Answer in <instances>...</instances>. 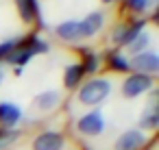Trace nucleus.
Listing matches in <instances>:
<instances>
[{"instance_id": "obj_5", "label": "nucleus", "mask_w": 159, "mask_h": 150, "mask_svg": "<svg viewBox=\"0 0 159 150\" xmlns=\"http://www.w3.org/2000/svg\"><path fill=\"white\" fill-rule=\"evenodd\" d=\"M24 120V109L11 100H0V130H16Z\"/></svg>"}, {"instance_id": "obj_15", "label": "nucleus", "mask_w": 159, "mask_h": 150, "mask_svg": "<svg viewBox=\"0 0 159 150\" xmlns=\"http://www.w3.org/2000/svg\"><path fill=\"white\" fill-rule=\"evenodd\" d=\"M150 44H152V35L144 29L129 46H126V52L129 55H139V52H146V50H150Z\"/></svg>"}, {"instance_id": "obj_14", "label": "nucleus", "mask_w": 159, "mask_h": 150, "mask_svg": "<svg viewBox=\"0 0 159 150\" xmlns=\"http://www.w3.org/2000/svg\"><path fill=\"white\" fill-rule=\"evenodd\" d=\"M83 76H85V72H83L81 63H72V65H68L66 72H63V87H66V89H74V87H79L81 81H83Z\"/></svg>"}, {"instance_id": "obj_3", "label": "nucleus", "mask_w": 159, "mask_h": 150, "mask_svg": "<svg viewBox=\"0 0 159 150\" xmlns=\"http://www.w3.org/2000/svg\"><path fill=\"white\" fill-rule=\"evenodd\" d=\"M152 89H155V76L137 74V72L129 74V76L124 78L122 87H120L122 96L129 98V100H133V98H137V96H142V94H148V91H152Z\"/></svg>"}, {"instance_id": "obj_4", "label": "nucleus", "mask_w": 159, "mask_h": 150, "mask_svg": "<svg viewBox=\"0 0 159 150\" xmlns=\"http://www.w3.org/2000/svg\"><path fill=\"white\" fill-rule=\"evenodd\" d=\"M157 100H159V94L152 89L150 96H148L146 109L139 115V130H144L146 135L148 133H155L157 126H159V104H157Z\"/></svg>"}, {"instance_id": "obj_10", "label": "nucleus", "mask_w": 159, "mask_h": 150, "mask_svg": "<svg viewBox=\"0 0 159 150\" xmlns=\"http://www.w3.org/2000/svg\"><path fill=\"white\" fill-rule=\"evenodd\" d=\"M105 26V13L102 11H92L87 13L83 20H79V31H81V39H89L96 37Z\"/></svg>"}, {"instance_id": "obj_21", "label": "nucleus", "mask_w": 159, "mask_h": 150, "mask_svg": "<svg viewBox=\"0 0 159 150\" xmlns=\"http://www.w3.org/2000/svg\"><path fill=\"white\" fill-rule=\"evenodd\" d=\"M2 81H5V68H0V85H2Z\"/></svg>"}, {"instance_id": "obj_6", "label": "nucleus", "mask_w": 159, "mask_h": 150, "mask_svg": "<svg viewBox=\"0 0 159 150\" xmlns=\"http://www.w3.org/2000/svg\"><path fill=\"white\" fill-rule=\"evenodd\" d=\"M129 65L131 70H135L137 74H148V76H155L159 72V55L155 50H146V52H139V55H133L129 59Z\"/></svg>"}, {"instance_id": "obj_2", "label": "nucleus", "mask_w": 159, "mask_h": 150, "mask_svg": "<svg viewBox=\"0 0 159 150\" xmlns=\"http://www.w3.org/2000/svg\"><path fill=\"white\" fill-rule=\"evenodd\" d=\"M76 130L83 137H100L107 130V120L100 109H92L76 120Z\"/></svg>"}, {"instance_id": "obj_16", "label": "nucleus", "mask_w": 159, "mask_h": 150, "mask_svg": "<svg viewBox=\"0 0 159 150\" xmlns=\"http://www.w3.org/2000/svg\"><path fill=\"white\" fill-rule=\"evenodd\" d=\"M107 65L113 70V72H131V65H129V57H124L122 52H111L107 55Z\"/></svg>"}, {"instance_id": "obj_19", "label": "nucleus", "mask_w": 159, "mask_h": 150, "mask_svg": "<svg viewBox=\"0 0 159 150\" xmlns=\"http://www.w3.org/2000/svg\"><path fill=\"white\" fill-rule=\"evenodd\" d=\"M18 137H20V130H0V150L9 148Z\"/></svg>"}, {"instance_id": "obj_17", "label": "nucleus", "mask_w": 159, "mask_h": 150, "mask_svg": "<svg viewBox=\"0 0 159 150\" xmlns=\"http://www.w3.org/2000/svg\"><path fill=\"white\" fill-rule=\"evenodd\" d=\"M124 5H126V9H129V11L144 15L146 11H150V9H155V7H157V0H124Z\"/></svg>"}, {"instance_id": "obj_18", "label": "nucleus", "mask_w": 159, "mask_h": 150, "mask_svg": "<svg viewBox=\"0 0 159 150\" xmlns=\"http://www.w3.org/2000/svg\"><path fill=\"white\" fill-rule=\"evenodd\" d=\"M98 55H94V52H85V59H83V63H81V68H83V72L85 74H96V70H98Z\"/></svg>"}, {"instance_id": "obj_22", "label": "nucleus", "mask_w": 159, "mask_h": 150, "mask_svg": "<svg viewBox=\"0 0 159 150\" xmlns=\"http://www.w3.org/2000/svg\"><path fill=\"white\" fill-rule=\"evenodd\" d=\"M100 2H105V5H111V2H118V0H100Z\"/></svg>"}, {"instance_id": "obj_7", "label": "nucleus", "mask_w": 159, "mask_h": 150, "mask_svg": "<svg viewBox=\"0 0 159 150\" xmlns=\"http://www.w3.org/2000/svg\"><path fill=\"white\" fill-rule=\"evenodd\" d=\"M146 143H148V135L144 130L129 128L118 135V139L113 141V150H144Z\"/></svg>"}, {"instance_id": "obj_8", "label": "nucleus", "mask_w": 159, "mask_h": 150, "mask_svg": "<svg viewBox=\"0 0 159 150\" xmlns=\"http://www.w3.org/2000/svg\"><path fill=\"white\" fill-rule=\"evenodd\" d=\"M31 150H66V135L59 130H42L33 137Z\"/></svg>"}, {"instance_id": "obj_20", "label": "nucleus", "mask_w": 159, "mask_h": 150, "mask_svg": "<svg viewBox=\"0 0 159 150\" xmlns=\"http://www.w3.org/2000/svg\"><path fill=\"white\" fill-rule=\"evenodd\" d=\"M16 44H18V39H7V42H0V61L9 57V52L16 48Z\"/></svg>"}, {"instance_id": "obj_1", "label": "nucleus", "mask_w": 159, "mask_h": 150, "mask_svg": "<svg viewBox=\"0 0 159 150\" xmlns=\"http://www.w3.org/2000/svg\"><path fill=\"white\" fill-rule=\"evenodd\" d=\"M111 81L109 78H89L85 83H81L79 91H76V100L83 107H100L109 96H111Z\"/></svg>"}, {"instance_id": "obj_9", "label": "nucleus", "mask_w": 159, "mask_h": 150, "mask_svg": "<svg viewBox=\"0 0 159 150\" xmlns=\"http://www.w3.org/2000/svg\"><path fill=\"white\" fill-rule=\"evenodd\" d=\"M144 26H146V20H135V22H131V24H118L116 29H113V33H111V42L116 44V46H129L142 31H144Z\"/></svg>"}, {"instance_id": "obj_11", "label": "nucleus", "mask_w": 159, "mask_h": 150, "mask_svg": "<svg viewBox=\"0 0 159 150\" xmlns=\"http://www.w3.org/2000/svg\"><path fill=\"white\" fill-rule=\"evenodd\" d=\"M59 104H61V94H59L57 89H46V91L37 94L35 100H33V107H35V111H39V113H50V111H55Z\"/></svg>"}, {"instance_id": "obj_12", "label": "nucleus", "mask_w": 159, "mask_h": 150, "mask_svg": "<svg viewBox=\"0 0 159 150\" xmlns=\"http://www.w3.org/2000/svg\"><path fill=\"white\" fill-rule=\"evenodd\" d=\"M57 37L72 44V42H79L81 39V31H79V20H63L61 24H57L55 29Z\"/></svg>"}, {"instance_id": "obj_13", "label": "nucleus", "mask_w": 159, "mask_h": 150, "mask_svg": "<svg viewBox=\"0 0 159 150\" xmlns=\"http://www.w3.org/2000/svg\"><path fill=\"white\" fill-rule=\"evenodd\" d=\"M16 7H18V13H20V18H22L24 24H33L39 18L37 0H16Z\"/></svg>"}]
</instances>
